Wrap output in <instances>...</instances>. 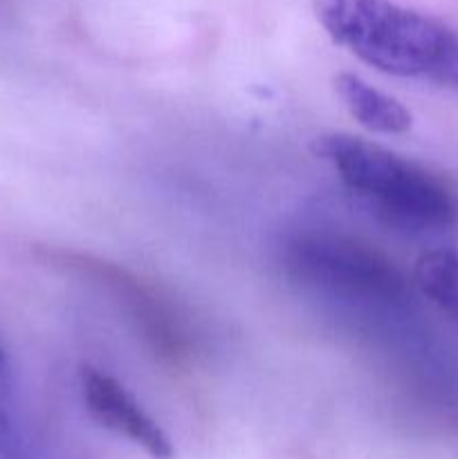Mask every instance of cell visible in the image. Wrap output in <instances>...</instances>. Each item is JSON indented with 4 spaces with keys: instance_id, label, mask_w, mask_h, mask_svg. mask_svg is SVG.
Returning a JSON list of instances; mask_svg holds the SVG:
<instances>
[{
    "instance_id": "obj_3",
    "label": "cell",
    "mask_w": 458,
    "mask_h": 459,
    "mask_svg": "<svg viewBox=\"0 0 458 459\" xmlns=\"http://www.w3.org/2000/svg\"><path fill=\"white\" fill-rule=\"evenodd\" d=\"M287 267L301 281L328 287L348 296L377 300H402L407 294L404 278L393 263L366 245L339 236L296 238L287 249Z\"/></svg>"
},
{
    "instance_id": "obj_5",
    "label": "cell",
    "mask_w": 458,
    "mask_h": 459,
    "mask_svg": "<svg viewBox=\"0 0 458 459\" xmlns=\"http://www.w3.org/2000/svg\"><path fill=\"white\" fill-rule=\"evenodd\" d=\"M335 92L359 126L380 134H404L411 130L413 117L402 101L382 92L353 72L335 76Z\"/></svg>"
},
{
    "instance_id": "obj_4",
    "label": "cell",
    "mask_w": 458,
    "mask_h": 459,
    "mask_svg": "<svg viewBox=\"0 0 458 459\" xmlns=\"http://www.w3.org/2000/svg\"><path fill=\"white\" fill-rule=\"evenodd\" d=\"M79 381L85 411L101 429L128 439L153 459H173L169 435L119 381L92 366H81Z\"/></svg>"
},
{
    "instance_id": "obj_2",
    "label": "cell",
    "mask_w": 458,
    "mask_h": 459,
    "mask_svg": "<svg viewBox=\"0 0 458 459\" xmlns=\"http://www.w3.org/2000/svg\"><path fill=\"white\" fill-rule=\"evenodd\" d=\"M313 152L328 161L344 186L386 222L409 231H445L458 222V197L425 166L348 133H323Z\"/></svg>"
},
{
    "instance_id": "obj_1",
    "label": "cell",
    "mask_w": 458,
    "mask_h": 459,
    "mask_svg": "<svg viewBox=\"0 0 458 459\" xmlns=\"http://www.w3.org/2000/svg\"><path fill=\"white\" fill-rule=\"evenodd\" d=\"M337 45L384 74L458 90V31L393 0H314Z\"/></svg>"
},
{
    "instance_id": "obj_6",
    "label": "cell",
    "mask_w": 458,
    "mask_h": 459,
    "mask_svg": "<svg viewBox=\"0 0 458 459\" xmlns=\"http://www.w3.org/2000/svg\"><path fill=\"white\" fill-rule=\"evenodd\" d=\"M413 276L422 294L458 323V251H427L418 258Z\"/></svg>"
}]
</instances>
